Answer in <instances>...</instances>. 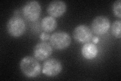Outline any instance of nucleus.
I'll return each mask as SVG.
<instances>
[{"mask_svg": "<svg viewBox=\"0 0 121 81\" xmlns=\"http://www.w3.org/2000/svg\"><path fill=\"white\" fill-rule=\"evenodd\" d=\"M111 26L109 19L104 15H98L94 18L91 24L92 33L97 35H103L108 30Z\"/></svg>", "mask_w": 121, "mask_h": 81, "instance_id": "nucleus-5", "label": "nucleus"}, {"mask_svg": "<svg viewBox=\"0 0 121 81\" xmlns=\"http://www.w3.org/2000/svg\"><path fill=\"white\" fill-rule=\"evenodd\" d=\"M33 52L34 57L37 60L43 61L52 55V46L47 42H41L35 45Z\"/></svg>", "mask_w": 121, "mask_h": 81, "instance_id": "nucleus-8", "label": "nucleus"}, {"mask_svg": "<svg viewBox=\"0 0 121 81\" xmlns=\"http://www.w3.org/2000/svg\"><path fill=\"white\" fill-rule=\"evenodd\" d=\"M20 68L23 74L29 78H34L39 76L41 71V65L38 60L28 56L21 59Z\"/></svg>", "mask_w": 121, "mask_h": 81, "instance_id": "nucleus-1", "label": "nucleus"}, {"mask_svg": "<svg viewBox=\"0 0 121 81\" xmlns=\"http://www.w3.org/2000/svg\"><path fill=\"white\" fill-rule=\"evenodd\" d=\"M121 21L120 19L113 21L111 27V31L112 35L116 38H120L121 37Z\"/></svg>", "mask_w": 121, "mask_h": 81, "instance_id": "nucleus-12", "label": "nucleus"}, {"mask_svg": "<svg viewBox=\"0 0 121 81\" xmlns=\"http://www.w3.org/2000/svg\"><path fill=\"white\" fill-rule=\"evenodd\" d=\"M66 10V3L61 0H54L51 2L47 8L48 13L54 18L62 16Z\"/></svg>", "mask_w": 121, "mask_h": 81, "instance_id": "nucleus-9", "label": "nucleus"}, {"mask_svg": "<svg viewBox=\"0 0 121 81\" xmlns=\"http://www.w3.org/2000/svg\"><path fill=\"white\" fill-rule=\"evenodd\" d=\"M81 53L85 59L91 60L97 56L98 48L94 44L88 42L83 45L81 49Z\"/></svg>", "mask_w": 121, "mask_h": 81, "instance_id": "nucleus-10", "label": "nucleus"}, {"mask_svg": "<svg viewBox=\"0 0 121 81\" xmlns=\"http://www.w3.org/2000/svg\"><path fill=\"white\" fill-rule=\"evenodd\" d=\"M63 69L62 64L58 59L51 58L45 60L43 64L42 72L44 75L49 77L58 75Z\"/></svg>", "mask_w": 121, "mask_h": 81, "instance_id": "nucleus-6", "label": "nucleus"}, {"mask_svg": "<svg viewBox=\"0 0 121 81\" xmlns=\"http://www.w3.org/2000/svg\"><path fill=\"white\" fill-rule=\"evenodd\" d=\"M74 40L79 43H88L92 39L93 33L89 27L85 24L77 26L73 32Z\"/></svg>", "mask_w": 121, "mask_h": 81, "instance_id": "nucleus-7", "label": "nucleus"}, {"mask_svg": "<svg viewBox=\"0 0 121 81\" xmlns=\"http://www.w3.org/2000/svg\"><path fill=\"white\" fill-rule=\"evenodd\" d=\"M121 0H117L113 3L112 10L113 12L117 17L121 18Z\"/></svg>", "mask_w": 121, "mask_h": 81, "instance_id": "nucleus-13", "label": "nucleus"}, {"mask_svg": "<svg viewBox=\"0 0 121 81\" xmlns=\"http://www.w3.org/2000/svg\"><path fill=\"white\" fill-rule=\"evenodd\" d=\"M6 29L8 33L12 37L14 38L20 37L26 31V23L21 17L15 15L8 20Z\"/></svg>", "mask_w": 121, "mask_h": 81, "instance_id": "nucleus-2", "label": "nucleus"}, {"mask_svg": "<svg viewBox=\"0 0 121 81\" xmlns=\"http://www.w3.org/2000/svg\"><path fill=\"white\" fill-rule=\"evenodd\" d=\"M41 28L44 32L50 33L57 27V21L55 18L51 16H47L41 21Z\"/></svg>", "mask_w": 121, "mask_h": 81, "instance_id": "nucleus-11", "label": "nucleus"}, {"mask_svg": "<svg viewBox=\"0 0 121 81\" xmlns=\"http://www.w3.org/2000/svg\"><path fill=\"white\" fill-rule=\"evenodd\" d=\"M92 40L94 43H96L98 42V38L97 37L92 38Z\"/></svg>", "mask_w": 121, "mask_h": 81, "instance_id": "nucleus-15", "label": "nucleus"}, {"mask_svg": "<svg viewBox=\"0 0 121 81\" xmlns=\"http://www.w3.org/2000/svg\"><path fill=\"white\" fill-rule=\"evenodd\" d=\"M51 36L50 34L46 32H43L40 35V38L42 41H47L48 39H50Z\"/></svg>", "mask_w": 121, "mask_h": 81, "instance_id": "nucleus-14", "label": "nucleus"}, {"mask_svg": "<svg viewBox=\"0 0 121 81\" xmlns=\"http://www.w3.org/2000/svg\"><path fill=\"white\" fill-rule=\"evenodd\" d=\"M71 37L69 33L64 31H58L53 33L50 37L51 45L56 50L65 49L71 43Z\"/></svg>", "mask_w": 121, "mask_h": 81, "instance_id": "nucleus-3", "label": "nucleus"}, {"mask_svg": "<svg viewBox=\"0 0 121 81\" xmlns=\"http://www.w3.org/2000/svg\"><path fill=\"white\" fill-rule=\"evenodd\" d=\"M22 12L26 19L33 22L39 18L41 12V7L38 1H29L24 4L22 7Z\"/></svg>", "mask_w": 121, "mask_h": 81, "instance_id": "nucleus-4", "label": "nucleus"}]
</instances>
